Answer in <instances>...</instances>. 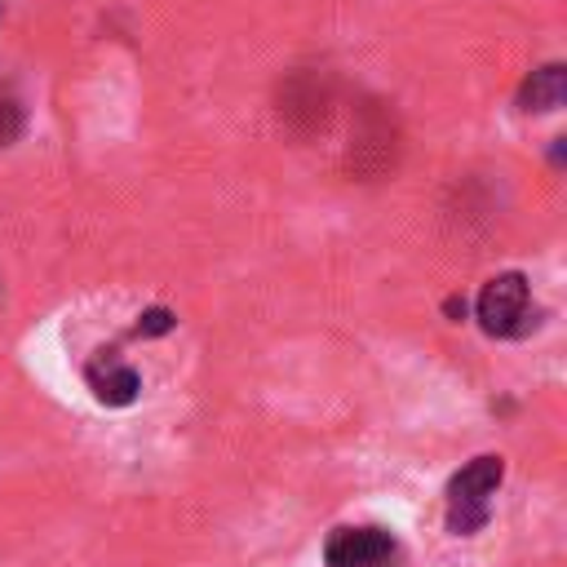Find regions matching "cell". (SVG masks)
<instances>
[{
	"label": "cell",
	"mask_w": 567,
	"mask_h": 567,
	"mask_svg": "<svg viewBox=\"0 0 567 567\" xmlns=\"http://www.w3.org/2000/svg\"><path fill=\"white\" fill-rule=\"evenodd\" d=\"M399 159V128L394 115L381 102H359L350 115V142H346V173L350 177H381Z\"/></svg>",
	"instance_id": "cell-1"
},
{
	"label": "cell",
	"mask_w": 567,
	"mask_h": 567,
	"mask_svg": "<svg viewBox=\"0 0 567 567\" xmlns=\"http://www.w3.org/2000/svg\"><path fill=\"white\" fill-rule=\"evenodd\" d=\"M501 478H505L501 456H474L465 470L452 474V483H447V532L452 536H474L487 523Z\"/></svg>",
	"instance_id": "cell-2"
},
{
	"label": "cell",
	"mask_w": 567,
	"mask_h": 567,
	"mask_svg": "<svg viewBox=\"0 0 567 567\" xmlns=\"http://www.w3.org/2000/svg\"><path fill=\"white\" fill-rule=\"evenodd\" d=\"M478 323L487 337H527L540 323V310L532 301V288L518 270H505L483 284L478 292Z\"/></svg>",
	"instance_id": "cell-3"
},
{
	"label": "cell",
	"mask_w": 567,
	"mask_h": 567,
	"mask_svg": "<svg viewBox=\"0 0 567 567\" xmlns=\"http://www.w3.org/2000/svg\"><path fill=\"white\" fill-rule=\"evenodd\" d=\"M332 106H337L332 84H328V75H319V71H301V75H292V80L279 89V120H284L297 137L323 133L328 120H332Z\"/></svg>",
	"instance_id": "cell-4"
},
{
	"label": "cell",
	"mask_w": 567,
	"mask_h": 567,
	"mask_svg": "<svg viewBox=\"0 0 567 567\" xmlns=\"http://www.w3.org/2000/svg\"><path fill=\"white\" fill-rule=\"evenodd\" d=\"M394 558V536L385 527H337L323 545L328 567H385Z\"/></svg>",
	"instance_id": "cell-5"
},
{
	"label": "cell",
	"mask_w": 567,
	"mask_h": 567,
	"mask_svg": "<svg viewBox=\"0 0 567 567\" xmlns=\"http://www.w3.org/2000/svg\"><path fill=\"white\" fill-rule=\"evenodd\" d=\"M84 381H89V390L97 394V403H106V408H128V403L137 399V390H142V377H137L128 363L106 359V354L84 368Z\"/></svg>",
	"instance_id": "cell-6"
},
{
	"label": "cell",
	"mask_w": 567,
	"mask_h": 567,
	"mask_svg": "<svg viewBox=\"0 0 567 567\" xmlns=\"http://www.w3.org/2000/svg\"><path fill=\"white\" fill-rule=\"evenodd\" d=\"M563 97H567V66L563 62H549V66L532 71L527 84L518 89V106L523 111H536V115L540 111H558Z\"/></svg>",
	"instance_id": "cell-7"
},
{
	"label": "cell",
	"mask_w": 567,
	"mask_h": 567,
	"mask_svg": "<svg viewBox=\"0 0 567 567\" xmlns=\"http://www.w3.org/2000/svg\"><path fill=\"white\" fill-rule=\"evenodd\" d=\"M18 133H22V106L13 97H0V146L18 142Z\"/></svg>",
	"instance_id": "cell-8"
},
{
	"label": "cell",
	"mask_w": 567,
	"mask_h": 567,
	"mask_svg": "<svg viewBox=\"0 0 567 567\" xmlns=\"http://www.w3.org/2000/svg\"><path fill=\"white\" fill-rule=\"evenodd\" d=\"M173 328V315L164 310V306H155V310H146L142 319H137V332L142 337H159V332H168Z\"/></svg>",
	"instance_id": "cell-9"
},
{
	"label": "cell",
	"mask_w": 567,
	"mask_h": 567,
	"mask_svg": "<svg viewBox=\"0 0 567 567\" xmlns=\"http://www.w3.org/2000/svg\"><path fill=\"white\" fill-rule=\"evenodd\" d=\"M443 310H447L452 319H465V301H461V297H447V301H443Z\"/></svg>",
	"instance_id": "cell-10"
}]
</instances>
